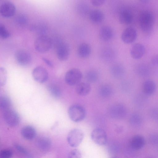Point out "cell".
<instances>
[{
  "mask_svg": "<svg viewBox=\"0 0 158 158\" xmlns=\"http://www.w3.org/2000/svg\"><path fill=\"white\" fill-rule=\"evenodd\" d=\"M138 20L140 27L143 32L148 33L151 32L153 27L154 17L151 11L147 10H142Z\"/></svg>",
  "mask_w": 158,
  "mask_h": 158,
  "instance_id": "cell-1",
  "label": "cell"
},
{
  "mask_svg": "<svg viewBox=\"0 0 158 158\" xmlns=\"http://www.w3.org/2000/svg\"><path fill=\"white\" fill-rule=\"evenodd\" d=\"M68 114L70 119L75 122H78L85 118L86 112L84 108L81 105L75 104L71 105L68 110Z\"/></svg>",
  "mask_w": 158,
  "mask_h": 158,
  "instance_id": "cell-2",
  "label": "cell"
},
{
  "mask_svg": "<svg viewBox=\"0 0 158 158\" xmlns=\"http://www.w3.org/2000/svg\"><path fill=\"white\" fill-rule=\"evenodd\" d=\"M52 44V39L45 35H39L36 38L34 43L35 49L40 52H45L49 51Z\"/></svg>",
  "mask_w": 158,
  "mask_h": 158,
  "instance_id": "cell-3",
  "label": "cell"
},
{
  "mask_svg": "<svg viewBox=\"0 0 158 158\" xmlns=\"http://www.w3.org/2000/svg\"><path fill=\"white\" fill-rule=\"evenodd\" d=\"M84 135V133L81 130L78 128L73 129L70 131L68 135V143L71 147H77L81 143Z\"/></svg>",
  "mask_w": 158,
  "mask_h": 158,
  "instance_id": "cell-4",
  "label": "cell"
},
{
  "mask_svg": "<svg viewBox=\"0 0 158 158\" xmlns=\"http://www.w3.org/2000/svg\"><path fill=\"white\" fill-rule=\"evenodd\" d=\"M83 75L78 69L73 68L69 70L66 73L64 79L66 83L70 86L76 85L82 79Z\"/></svg>",
  "mask_w": 158,
  "mask_h": 158,
  "instance_id": "cell-5",
  "label": "cell"
},
{
  "mask_svg": "<svg viewBox=\"0 0 158 158\" xmlns=\"http://www.w3.org/2000/svg\"><path fill=\"white\" fill-rule=\"evenodd\" d=\"M91 137L93 142L99 145H105L107 141L106 133L101 128H98L94 129L91 133Z\"/></svg>",
  "mask_w": 158,
  "mask_h": 158,
  "instance_id": "cell-6",
  "label": "cell"
},
{
  "mask_svg": "<svg viewBox=\"0 0 158 158\" xmlns=\"http://www.w3.org/2000/svg\"><path fill=\"white\" fill-rule=\"evenodd\" d=\"M32 74L34 80L40 83L46 82L48 78L47 70L41 66H38L35 68L32 71Z\"/></svg>",
  "mask_w": 158,
  "mask_h": 158,
  "instance_id": "cell-7",
  "label": "cell"
},
{
  "mask_svg": "<svg viewBox=\"0 0 158 158\" xmlns=\"http://www.w3.org/2000/svg\"><path fill=\"white\" fill-rule=\"evenodd\" d=\"M3 117L6 123L10 127H16L19 123L20 119L19 115L11 109L4 112Z\"/></svg>",
  "mask_w": 158,
  "mask_h": 158,
  "instance_id": "cell-8",
  "label": "cell"
},
{
  "mask_svg": "<svg viewBox=\"0 0 158 158\" xmlns=\"http://www.w3.org/2000/svg\"><path fill=\"white\" fill-rule=\"evenodd\" d=\"M15 57L17 63L21 66H28L31 63L32 59L31 55L25 50H18L15 53Z\"/></svg>",
  "mask_w": 158,
  "mask_h": 158,
  "instance_id": "cell-9",
  "label": "cell"
},
{
  "mask_svg": "<svg viewBox=\"0 0 158 158\" xmlns=\"http://www.w3.org/2000/svg\"><path fill=\"white\" fill-rule=\"evenodd\" d=\"M15 12V6L12 2H5L0 5V15L4 17H11L14 15Z\"/></svg>",
  "mask_w": 158,
  "mask_h": 158,
  "instance_id": "cell-10",
  "label": "cell"
},
{
  "mask_svg": "<svg viewBox=\"0 0 158 158\" xmlns=\"http://www.w3.org/2000/svg\"><path fill=\"white\" fill-rule=\"evenodd\" d=\"M137 35L136 29L132 27H129L123 30L121 34V38L124 43L127 44H131L135 40Z\"/></svg>",
  "mask_w": 158,
  "mask_h": 158,
  "instance_id": "cell-11",
  "label": "cell"
},
{
  "mask_svg": "<svg viewBox=\"0 0 158 158\" xmlns=\"http://www.w3.org/2000/svg\"><path fill=\"white\" fill-rule=\"evenodd\" d=\"M56 54L58 58L61 61H65L68 58L69 55V49L67 44L60 43L57 48Z\"/></svg>",
  "mask_w": 158,
  "mask_h": 158,
  "instance_id": "cell-12",
  "label": "cell"
},
{
  "mask_svg": "<svg viewBox=\"0 0 158 158\" xmlns=\"http://www.w3.org/2000/svg\"><path fill=\"white\" fill-rule=\"evenodd\" d=\"M145 52L144 46L142 44L136 43L131 47L130 51L131 57L135 59H140L143 56Z\"/></svg>",
  "mask_w": 158,
  "mask_h": 158,
  "instance_id": "cell-13",
  "label": "cell"
},
{
  "mask_svg": "<svg viewBox=\"0 0 158 158\" xmlns=\"http://www.w3.org/2000/svg\"><path fill=\"white\" fill-rule=\"evenodd\" d=\"M113 35V31L112 28L108 25L102 27L99 31V36L103 41H108L110 40Z\"/></svg>",
  "mask_w": 158,
  "mask_h": 158,
  "instance_id": "cell-14",
  "label": "cell"
},
{
  "mask_svg": "<svg viewBox=\"0 0 158 158\" xmlns=\"http://www.w3.org/2000/svg\"><path fill=\"white\" fill-rule=\"evenodd\" d=\"M37 143L38 148L40 150L46 151L50 148L52 141L49 137L46 136H42L38 138Z\"/></svg>",
  "mask_w": 158,
  "mask_h": 158,
  "instance_id": "cell-15",
  "label": "cell"
},
{
  "mask_svg": "<svg viewBox=\"0 0 158 158\" xmlns=\"http://www.w3.org/2000/svg\"><path fill=\"white\" fill-rule=\"evenodd\" d=\"M119 19L122 24L125 25L130 24L133 19V15L129 10L123 9L119 13Z\"/></svg>",
  "mask_w": 158,
  "mask_h": 158,
  "instance_id": "cell-16",
  "label": "cell"
},
{
  "mask_svg": "<svg viewBox=\"0 0 158 158\" xmlns=\"http://www.w3.org/2000/svg\"><path fill=\"white\" fill-rule=\"evenodd\" d=\"M21 133L24 139L28 140L33 139L36 135V132L35 128L30 125L25 126L22 128Z\"/></svg>",
  "mask_w": 158,
  "mask_h": 158,
  "instance_id": "cell-17",
  "label": "cell"
},
{
  "mask_svg": "<svg viewBox=\"0 0 158 158\" xmlns=\"http://www.w3.org/2000/svg\"><path fill=\"white\" fill-rule=\"evenodd\" d=\"M76 90L77 94L81 96L88 95L91 90L90 85L86 82H80L76 85Z\"/></svg>",
  "mask_w": 158,
  "mask_h": 158,
  "instance_id": "cell-18",
  "label": "cell"
},
{
  "mask_svg": "<svg viewBox=\"0 0 158 158\" xmlns=\"http://www.w3.org/2000/svg\"><path fill=\"white\" fill-rule=\"evenodd\" d=\"M143 137L140 135H136L132 138L130 144L131 148L135 150H139L142 148L145 144Z\"/></svg>",
  "mask_w": 158,
  "mask_h": 158,
  "instance_id": "cell-19",
  "label": "cell"
},
{
  "mask_svg": "<svg viewBox=\"0 0 158 158\" xmlns=\"http://www.w3.org/2000/svg\"><path fill=\"white\" fill-rule=\"evenodd\" d=\"M89 18L92 22L96 23H98L102 22L103 20L104 15L101 10L95 9L90 12Z\"/></svg>",
  "mask_w": 158,
  "mask_h": 158,
  "instance_id": "cell-20",
  "label": "cell"
},
{
  "mask_svg": "<svg viewBox=\"0 0 158 158\" xmlns=\"http://www.w3.org/2000/svg\"><path fill=\"white\" fill-rule=\"evenodd\" d=\"M91 52V48L90 45L86 43L81 44L79 46L78 53L81 58H85L88 57Z\"/></svg>",
  "mask_w": 158,
  "mask_h": 158,
  "instance_id": "cell-21",
  "label": "cell"
},
{
  "mask_svg": "<svg viewBox=\"0 0 158 158\" xmlns=\"http://www.w3.org/2000/svg\"><path fill=\"white\" fill-rule=\"evenodd\" d=\"M143 89L144 93L148 95H151L155 92L156 89V85L153 81L148 80L144 82Z\"/></svg>",
  "mask_w": 158,
  "mask_h": 158,
  "instance_id": "cell-22",
  "label": "cell"
},
{
  "mask_svg": "<svg viewBox=\"0 0 158 158\" xmlns=\"http://www.w3.org/2000/svg\"><path fill=\"white\" fill-rule=\"evenodd\" d=\"M47 88L49 92L53 97L58 98L61 96V90L56 84L53 83H49L47 85Z\"/></svg>",
  "mask_w": 158,
  "mask_h": 158,
  "instance_id": "cell-23",
  "label": "cell"
},
{
  "mask_svg": "<svg viewBox=\"0 0 158 158\" xmlns=\"http://www.w3.org/2000/svg\"><path fill=\"white\" fill-rule=\"evenodd\" d=\"M11 103L10 99L7 97L0 98V109L4 111L10 109Z\"/></svg>",
  "mask_w": 158,
  "mask_h": 158,
  "instance_id": "cell-24",
  "label": "cell"
},
{
  "mask_svg": "<svg viewBox=\"0 0 158 158\" xmlns=\"http://www.w3.org/2000/svg\"><path fill=\"white\" fill-rule=\"evenodd\" d=\"M7 72L3 67H0V86L5 85L7 80Z\"/></svg>",
  "mask_w": 158,
  "mask_h": 158,
  "instance_id": "cell-25",
  "label": "cell"
},
{
  "mask_svg": "<svg viewBox=\"0 0 158 158\" xmlns=\"http://www.w3.org/2000/svg\"><path fill=\"white\" fill-rule=\"evenodd\" d=\"M110 49L105 48L102 52V57L105 60H110L114 56V52Z\"/></svg>",
  "mask_w": 158,
  "mask_h": 158,
  "instance_id": "cell-26",
  "label": "cell"
},
{
  "mask_svg": "<svg viewBox=\"0 0 158 158\" xmlns=\"http://www.w3.org/2000/svg\"><path fill=\"white\" fill-rule=\"evenodd\" d=\"M97 75L96 73L93 71H89L85 74V78L88 82H93L96 79Z\"/></svg>",
  "mask_w": 158,
  "mask_h": 158,
  "instance_id": "cell-27",
  "label": "cell"
},
{
  "mask_svg": "<svg viewBox=\"0 0 158 158\" xmlns=\"http://www.w3.org/2000/svg\"><path fill=\"white\" fill-rule=\"evenodd\" d=\"M10 35V33L5 26L0 23V38L6 39L9 37Z\"/></svg>",
  "mask_w": 158,
  "mask_h": 158,
  "instance_id": "cell-28",
  "label": "cell"
},
{
  "mask_svg": "<svg viewBox=\"0 0 158 158\" xmlns=\"http://www.w3.org/2000/svg\"><path fill=\"white\" fill-rule=\"evenodd\" d=\"M16 22L19 25L22 26L26 25L28 22L27 17L24 15H20L16 18Z\"/></svg>",
  "mask_w": 158,
  "mask_h": 158,
  "instance_id": "cell-29",
  "label": "cell"
},
{
  "mask_svg": "<svg viewBox=\"0 0 158 158\" xmlns=\"http://www.w3.org/2000/svg\"><path fill=\"white\" fill-rule=\"evenodd\" d=\"M15 148L20 152L28 158H31V156L30 153L24 147L18 144L14 145Z\"/></svg>",
  "mask_w": 158,
  "mask_h": 158,
  "instance_id": "cell-30",
  "label": "cell"
},
{
  "mask_svg": "<svg viewBox=\"0 0 158 158\" xmlns=\"http://www.w3.org/2000/svg\"><path fill=\"white\" fill-rule=\"evenodd\" d=\"M81 154L80 151L77 149L71 150L69 153L68 158H81Z\"/></svg>",
  "mask_w": 158,
  "mask_h": 158,
  "instance_id": "cell-31",
  "label": "cell"
},
{
  "mask_svg": "<svg viewBox=\"0 0 158 158\" xmlns=\"http://www.w3.org/2000/svg\"><path fill=\"white\" fill-rule=\"evenodd\" d=\"M12 155V152L10 149H4L0 152V158H11Z\"/></svg>",
  "mask_w": 158,
  "mask_h": 158,
  "instance_id": "cell-32",
  "label": "cell"
},
{
  "mask_svg": "<svg viewBox=\"0 0 158 158\" xmlns=\"http://www.w3.org/2000/svg\"><path fill=\"white\" fill-rule=\"evenodd\" d=\"M105 1L104 0H92L91 3L94 6H98L103 4Z\"/></svg>",
  "mask_w": 158,
  "mask_h": 158,
  "instance_id": "cell-33",
  "label": "cell"
},
{
  "mask_svg": "<svg viewBox=\"0 0 158 158\" xmlns=\"http://www.w3.org/2000/svg\"><path fill=\"white\" fill-rule=\"evenodd\" d=\"M43 60L48 66L50 67H52L53 66L52 62L48 59L45 57L42 58Z\"/></svg>",
  "mask_w": 158,
  "mask_h": 158,
  "instance_id": "cell-34",
  "label": "cell"
},
{
  "mask_svg": "<svg viewBox=\"0 0 158 158\" xmlns=\"http://www.w3.org/2000/svg\"><path fill=\"white\" fill-rule=\"evenodd\" d=\"M152 63L154 65H156L158 63V56L157 55H155L152 58L151 60Z\"/></svg>",
  "mask_w": 158,
  "mask_h": 158,
  "instance_id": "cell-35",
  "label": "cell"
},
{
  "mask_svg": "<svg viewBox=\"0 0 158 158\" xmlns=\"http://www.w3.org/2000/svg\"><path fill=\"white\" fill-rule=\"evenodd\" d=\"M140 1L143 3H147L148 1L147 0H142Z\"/></svg>",
  "mask_w": 158,
  "mask_h": 158,
  "instance_id": "cell-36",
  "label": "cell"
},
{
  "mask_svg": "<svg viewBox=\"0 0 158 158\" xmlns=\"http://www.w3.org/2000/svg\"><path fill=\"white\" fill-rule=\"evenodd\" d=\"M152 158V157H149V158Z\"/></svg>",
  "mask_w": 158,
  "mask_h": 158,
  "instance_id": "cell-37",
  "label": "cell"
},
{
  "mask_svg": "<svg viewBox=\"0 0 158 158\" xmlns=\"http://www.w3.org/2000/svg\"><path fill=\"white\" fill-rule=\"evenodd\" d=\"M116 158V157H113V158Z\"/></svg>",
  "mask_w": 158,
  "mask_h": 158,
  "instance_id": "cell-38",
  "label": "cell"
}]
</instances>
